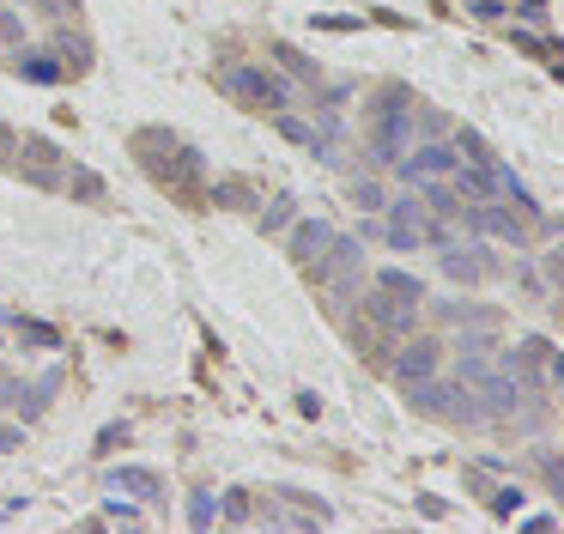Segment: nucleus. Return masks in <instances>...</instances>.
<instances>
[{
	"mask_svg": "<svg viewBox=\"0 0 564 534\" xmlns=\"http://www.w3.org/2000/svg\"><path fill=\"white\" fill-rule=\"evenodd\" d=\"M273 61H280V67H292V73H297V79H310V85H316V79H322V73H316V61H310V55H297V49H292V43H273Z\"/></svg>",
	"mask_w": 564,
	"mask_h": 534,
	"instance_id": "17",
	"label": "nucleus"
},
{
	"mask_svg": "<svg viewBox=\"0 0 564 534\" xmlns=\"http://www.w3.org/2000/svg\"><path fill=\"white\" fill-rule=\"evenodd\" d=\"M116 444H128V425H104V437H98V456H110Z\"/></svg>",
	"mask_w": 564,
	"mask_h": 534,
	"instance_id": "25",
	"label": "nucleus"
},
{
	"mask_svg": "<svg viewBox=\"0 0 564 534\" xmlns=\"http://www.w3.org/2000/svg\"><path fill=\"white\" fill-rule=\"evenodd\" d=\"M25 444V431H19V425H0V449H19Z\"/></svg>",
	"mask_w": 564,
	"mask_h": 534,
	"instance_id": "29",
	"label": "nucleus"
},
{
	"mask_svg": "<svg viewBox=\"0 0 564 534\" xmlns=\"http://www.w3.org/2000/svg\"><path fill=\"white\" fill-rule=\"evenodd\" d=\"M62 189H67V194H79V201H104V177H98V170H86V164L67 170Z\"/></svg>",
	"mask_w": 564,
	"mask_h": 534,
	"instance_id": "15",
	"label": "nucleus"
},
{
	"mask_svg": "<svg viewBox=\"0 0 564 534\" xmlns=\"http://www.w3.org/2000/svg\"><path fill=\"white\" fill-rule=\"evenodd\" d=\"M13 152H19V134L0 128V164H13Z\"/></svg>",
	"mask_w": 564,
	"mask_h": 534,
	"instance_id": "27",
	"label": "nucleus"
},
{
	"mask_svg": "<svg viewBox=\"0 0 564 534\" xmlns=\"http://www.w3.org/2000/svg\"><path fill=\"white\" fill-rule=\"evenodd\" d=\"M134 158L152 170V182H159V189H171V201H183V206H207L200 158L188 152L183 140H171V134H159V128H140V134H134Z\"/></svg>",
	"mask_w": 564,
	"mask_h": 534,
	"instance_id": "1",
	"label": "nucleus"
},
{
	"mask_svg": "<svg viewBox=\"0 0 564 534\" xmlns=\"http://www.w3.org/2000/svg\"><path fill=\"white\" fill-rule=\"evenodd\" d=\"M467 12H474V19H503V12H510V0H462Z\"/></svg>",
	"mask_w": 564,
	"mask_h": 534,
	"instance_id": "22",
	"label": "nucleus"
},
{
	"mask_svg": "<svg viewBox=\"0 0 564 534\" xmlns=\"http://www.w3.org/2000/svg\"><path fill=\"white\" fill-rule=\"evenodd\" d=\"M285 243H292V261L304 267V274H316L322 255H328V243H334V225H322V218H297Z\"/></svg>",
	"mask_w": 564,
	"mask_h": 534,
	"instance_id": "7",
	"label": "nucleus"
},
{
	"mask_svg": "<svg viewBox=\"0 0 564 534\" xmlns=\"http://www.w3.org/2000/svg\"><path fill=\"white\" fill-rule=\"evenodd\" d=\"M510 43L528 49V55H540V61H552V43H540V36H528V31H510Z\"/></svg>",
	"mask_w": 564,
	"mask_h": 534,
	"instance_id": "24",
	"label": "nucleus"
},
{
	"mask_svg": "<svg viewBox=\"0 0 564 534\" xmlns=\"http://www.w3.org/2000/svg\"><path fill=\"white\" fill-rule=\"evenodd\" d=\"M19 152H25V164H19V170H25V182H37V189H62V152H55L43 134H25Z\"/></svg>",
	"mask_w": 564,
	"mask_h": 534,
	"instance_id": "8",
	"label": "nucleus"
},
{
	"mask_svg": "<svg viewBox=\"0 0 564 534\" xmlns=\"http://www.w3.org/2000/svg\"><path fill=\"white\" fill-rule=\"evenodd\" d=\"M19 36H25V24H19L13 12H0V43H19Z\"/></svg>",
	"mask_w": 564,
	"mask_h": 534,
	"instance_id": "26",
	"label": "nucleus"
},
{
	"mask_svg": "<svg viewBox=\"0 0 564 534\" xmlns=\"http://www.w3.org/2000/svg\"><path fill=\"white\" fill-rule=\"evenodd\" d=\"M516 12H522V19H534V24H546V0H522Z\"/></svg>",
	"mask_w": 564,
	"mask_h": 534,
	"instance_id": "28",
	"label": "nucleus"
},
{
	"mask_svg": "<svg viewBox=\"0 0 564 534\" xmlns=\"http://www.w3.org/2000/svg\"><path fill=\"white\" fill-rule=\"evenodd\" d=\"M394 170H401V182H431V177H449L455 170V152L443 140H425V146H406L401 158H394Z\"/></svg>",
	"mask_w": 564,
	"mask_h": 534,
	"instance_id": "4",
	"label": "nucleus"
},
{
	"mask_svg": "<svg viewBox=\"0 0 564 534\" xmlns=\"http://www.w3.org/2000/svg\"><path fill=\"white\" fill-rule=\"evenodd\" d=\"M377 286H382V291H394V298H413V303H425V279L401 274V267H382V274H377Z\"/></svg>",
	"mask_w": 564,
	"mask_h": 534,
	"instance_id": "14",
	"label": "nucleus"
},
{
	"mask_svg": "<svg viewBox=\"0 0 564 534\" xmlns=\"http://www.w3.org/2000/svg\"><path fill=\"white\" fill-rule=\"evenodd\" d=\"M443 274L462 279V286H479V279H498L503 261L486 249V243H467V249H455V243H449V249H443Z\"/></svg>",
	"mask_w": 564,
	"mask_h": 534,
	"instance_id": "5",
	"label": "nucleus"
},
{
	"mask_svg": "<svg viewBox=\"0 0 564 534\" xmlns=\"http://www.w3.org/2000/svg\"><path fill=\"white\" fill-rule=\"evenodd\" d=\"M55 61H62V73H74V79H79V73L91 67V43L79 31H62V36H55Z\"/></svg>",
	"mask_w": 564,
	"mask_h": 534,
	"instance_id": "12",
	"label": "nucleus"
},
{
	"mask_svg": "<svg viewBox=\"0 0 564 534\" xmlns=\"http://www.w3.org/2000/svg\"><path fill=\"white\" fill-rule=\"evenodd\" d=\"M207 206H256V189H249V182H213Z\"/></svg>",
	"mask_w": 564,
	"mask_h": 534,
	"instance_id": "16",
	"label": "nucleus"
},
{
	"mask_svg": "<svg viewBox=\"0 0 564 534\" xmlns=\"http://www.w3.org/2000/svg\"><path fill=\"white\" fill-rule=\"evenodd\" d=\"M437 364H443L437 340H406L401 352H389V371L401 376V383H425V376H437Z\"/></svg>",
	"mask_w": 564,
	"mask_h": 534,
	"instance_id": "6",
	"label": "nucleus"
},
{
	"mask_svg": "<svg viewBox=\"0 0 564 534\" xmlns=\"http://www.w3.org/2000/svg\"><path fill=\"white\" fill-rule=\"evenodd\" d=\"M25 7H43V12H74L79 0H25Z\"/></svg>",
	"mask_w": 564,
	"mask_h": 534,
	"instance_id": "30",
	"label": "nucleus"
},
{
	"mask_svg": "<svg viewBox=\"0 0 564 534\" xmlns=\"http://www.w3.org/2000/svg\"><path fill=\"white\" fill-rule=\"evenodd\" d=\"M110 485H116V492H134L140 504H159V498H164V480L152 468H116Z\"/></svg>",
	"mask_w": 564,
	"mask_h": 534,
	"instance_id": "10",
	"label": "nucleus"
},
{
	"mask_svg": "<svg viewBox=\"0 0 564 534\" xmlns=\"http://www.w3.org/2000/svg\"><path fill=\"white\" fill-rule=\"evenodd\" d=\"M213 85L243 109H285V97H292V85H285L280 73L256 67V61H219V67H213Z\"/></svg>",
	"mask_w": 564,
	"mask_h": 534,
	"instance_id": "2",
	"label": "nucleus"
},
{
	"mask_svg": "<svg viewBox=\"0 0 564 534\" xmlns=\"http://www.w3.org/2000/svg\"><path fill=\"white\" fill-rule=\"evenodd\" d=\"M491 510H498V516H510V510H522V492H516V485H498V492H491Z\"/></svg>",
	"mask_w": 564,
	"mask_h": 534,
	"instance_id": "23",
	"label": "nucleus"
},
{
	"mask_svg": "<svg viewBox=\"0 0 564 534\" xmlns=\"http://www.w3.org/2000/svg\"><path fill=\"white\" fill-rule=\"evenodd\" d=\"M219 516H225V522H256V504H249L243 492H225V498H219Z\"/></svg>",
	"mask_w": 564,
	"mask_h": 534,
	"instance_id": "21",
	"label": "nucleus"
},
{
	"mask_svg": "<svg viewBox=\"0 0 564 534\" xmlns=\"http://www.w3.org/2000/svg\"><path fill=\"white\" fill-rule=\"evenodd\" d=\"M13 73H19V79H37V85L67 79V73H62V61H55V49H25V43L13 49Z\"/></svg>",
	"mask_w": 564,
	"mask_h": 534,
	"instance_id": "9",
	"label": "nucleus"
},
{
	"mask_svg": "<svg viewBox=\"0 0 564 534\" xmlns=\"http://www.w3.org/2000/svg\"><path fill=\"white\" fill-rule=\"evenodd\" d=\"M382 201H389L382 182H352V206H358V213H382Z\"/></svg>",
	"mask_w": 564,
	"mask_h": 534,
	"instance_id": "19",
	"label": "nucleus"
},
{
	"mask_svg": "<svg viewBox=\"0 0 564 534\" xmlns=\"http://www.w3.org/2000/svg\"><path fill=\"white\" fill-rule=\"evenodd\" d=\"M273 128H280V134H285V140H292V146H310V152L334 158V152H328V140H322V134H316V121H304V116H285V109H273Z\"/></svg>",
	"mask_w": 564,
	"mask_h": 534,
	"instance_id": "11",
	"label": "nucleus"
},
{
	"mask_svg": "<svg viewBox=\"0 0 564 534\" xmlns=\"http://www.w3.org/2000/svg\"><path fill=\"white\" fill-rule=\"evenodd\" d=\"M13 334L25 340L31 352H55V346H62V334H55L50 322H37V316H13Z\"/></svg>",
	"mask_w": 564,
	"mask_h": 534,
	"instance_id": "13",
	"label": "nucleus"
},
{
	"mask_svg": "<svg viewBox=\"0 0 564 534\" xmlns=\"http://www.w3.org/2000/svg\"><path fill=\"white\" fill-rule=\"evenodd\" d=\"M292 225V194H273V206H261V231H285Z\"/></svg>",
	"mask_w": 564,
	"mask_h": 534,
	"instance_id": "18",
	"label": "nucleus"
},
{
	"mask_svg": "<svg viewBox=\"0 0 564 534\" xmlns=\"http://www.w3.org/2000/svg\"><path fill=\"white\" fill-rule=\"evenodd\" d=\"M188 522H195V528H213V522H219V504H213V492H195V498H188Z\"/></svg>",
	"mask_w": 564,
	"mask_h": 534,
	"instance_id": "20",
	"label": "nucleus"
},
{
	"mask_svg": "<svg viewBox=\"0 0 564 534\" xmlns=\"http://www.w3.org/2000/svg\"><path fill=\"white\" fill-rule=\"evenodd\" d=\"M365 310H370V322L382 328L389 340H406L413 334V322H419V303L413 298H394V291H365Z\"/></svg>",
	"mask_w": 564,
	"mask_h": 534,
	"instance_id": "3",
	"label": "nucleus"
}]
</instances>
